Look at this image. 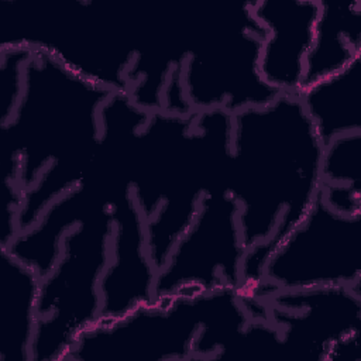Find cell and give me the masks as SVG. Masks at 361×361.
I'll return each mask as SVG.
<instances>
[{"instance_id":"ba28073f","label":"cell","mask_w":361,"mask_h":361,"mask_svg":"<svg viewBox=\"0 0 361 361\" xmlns=\"http://www.w3.org/2000/svg\"><path fill=\"white\" fill-rule=\"evenodd\" d=\"M265 302L286 361H326L336 343L361 334V286L282 290Z\"/></svg>"},{"instance_id":"4fadbf2b","label":"cell","mask_w":361,"mask_h":361,"mask_svg":"<svg viewBox=\"0 0 361 361\" xmlns=\"http://www.w3.org/2000/svg\"><path fill=\"white\" fill-rule=\"evenodd\" d=\"M358 58H361V1L319 0L302 89L343 71Z\"/></svg>"},{"instance_id":"2e32d148","label":"cell","mask_w":361,"mask_h":361,"mask_svg":"<svg viewBox=\"0 0 361 361\" xmlns=\"http://www.w3.org/2000/svg\"><path fill=\"white\" fill-rule=\"evenodd\" d=\"M32 48L21 44L0 45V126L14 113L23 93L25 66Z\"/></svg>"},{"instance_id":"52a82bcc","label":"cell","mask_w":361,"mask_h":361,"mask_svg":"<svg viewBox=\"0 0 361 361\" xmlns=\"http://www.w3.org/2000/svg\"><path fill=\"white\" fill-rule=\"evenodd\" d=\"M245 252L235 200L227 192H210L158 268L155 298L241 289Z\"/></svg>"},{"instance_id":"9a60e30c","label":"cell","mask_w":361,"mask_h":361,"mask_svg":"<svg viewBox=\"0 0 361 361\" xmlns=\"http://www.w3.org/2000/svg\"><path fill=\"white\" fill-rule=\"evenodd\" d=\"M322 197L341 214H361V133L340 135L323 147Z\"/></svg>"},{"instance_id":"5b68a950","label":"cell","mask_w":361,"mask_h":361,"mask_svg":"<svg viewBox=\"0 0 361 361\" xmlns=\"http://www.w3.org/2000/svg\"><path fill=\"white\" fill-rule=\"evenodd\" d=\"M319 286H361V214L333 210L322 193L268 257L252 298Z\"/></svg>"},{"instance_id":"277c9868","label":"cell","mask_w":361,"mask_h":361,"mask_svg":"<svg viewBox=\"0 0 361 361\" xmlns=\"http://www.w3.org/2000/svg\"><path fill=\"white\" fill-rule=\"evenodd\" d=\"M264 30L248 3L224 13L192 42L180 62V82L195 113L221 109L231 114L268 104L278 94L259 73Z\"/></svg>"},{"instance_id":"8fae6325","label":"cell","mask_w":361,"mask_h":361,"mask_svg":"<svg viewBox=\"0 0 361 361\" xmlns=\"http://www.w3.org/2000/svg\"><path fill=\"white\" fill-rule=\"evenodd\" d=\"M114 200L103 185L83 179L55 199L31 227L21 230L3 248L42 276L58 259L65 234L89 216L111 207Z\"/></svg>"},{"instance_id":"6da1fadb","label":"cell","mask_w":361,"mask_h":361,"mask_svg":"<svg viewBox=\"0 0 361 361\" xmlns=\"http://www.w3.org/2000/svg\"><path fill=\"white\" fill-rule=\"evenodd\" d=\"M323 147L298 94L233 114L227 193L247 245L243 293H255L268 257L320 196Z\"/></svg>"},{"instance_id":"7c38bea8","label":"cell","mask_w":361,"mask_h":361,"mask_svg":"<svg viewBox=\"0 0 361 361\" xmlns=\"http://www.w3.org/2000/svg\"><path fill=\"white\" fill-rule=\"evenodd\" d=\"M39 275L0 247V360L31 361Z\"/></svg>"},{"instance_id":"7a4b0ae2","label":"cell","mask_w":361,"mask_h":361,"mask_svg":"<svg viewBox=\"0 0 361 361\" xmlns=\"http://www.w3.org/2000/svg\"><path fill=\"white\" fill-rule=\"evenodd\" d=\"M111 92L52 54L32 49L18 104L0 126L3 154L17 162L23 192L54 162L94 165L100 110Z\"/></svg>"},{"instance_id":"8992f818","label":"cell","mask_w":361,"mask_h":361,"mask_svg":"<svg viewBox=\"0 0 361 361\" xmlns=\"http://www.w3.org/2000/svg\"><path fill=\"white\" fill-rule=\"evenodd\" d=\"M207 292L155 298L100 320L75 343L68 361H192Z\"/></svg>"},{"instance_id":"3957f363","label":"cell","mask_w":361,"mask_h":361,"mask_svg":"<svg viewBox=\"0 0 361 361\" xmlns=\"http://www.w3.org/2000/svg\"><path fill=\"white\" fill-rule=\"evenodd\" d=\"M111 235V207L65 234L58 259L39 276L31 361H68L78 338L100 322V279Z\"/></svg>"},{"instance_id":"5bb4252c","label":"cell","mask_w":361,"mask_h":361,"mask_svg":"<svg viewBox=\"0 0 361 361\" xmlns=\"http://www.w3.org/2000/svg\"><path fill=\"white\" fill-rule=\"evenodd\" d=\"M298 97L323 145L340 135L361 133V58L303 87Z\"/></svg>"},{"instance_id":"9c48e42d","label":"cell","mask_w":361,"mask_h":361,"mask_svg":"<svg viewBox=\"0 0 361 361\" xmlns=\"http://www.w3.org/2000/svg\"><path fill=\"white\" fill-rule=\"evenodd\" d=\"M110 258L102 274V317L113 320L155 299L157 267L147 244L145 217L131 193L111 204Z\"/></svg>"},{"instance_id":"30bf717a","label":"cell","mask_w":361,"mask_h":361,"mask_svg":"<svg viewBox=\"0 0 361 361\" xmlns=\"http://www.w3.org/2000/svg\"><path fill=\"white\" fill-rule=\"evenodd\" d=\"M265 35L259 73L278 93L298 94L303 86L305 61L313 42L319 0L248 1Z\"/></svg>"}]
</instances>
